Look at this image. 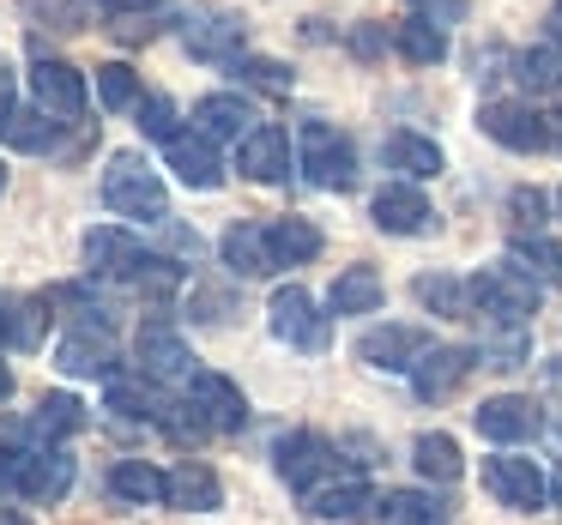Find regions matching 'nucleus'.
<instances>
[{"label": "nucleus", "mask_w": 562, "mask_h": 525, "mask_svg": "<svg viewBox=\"0 0 562 525\" xmlns=\"http://www.w3.org/2000/svg\"><path fill=\"white\" fill-rule=\"evenodd\" d=\"M170 507H182V513H218L224 507V483H218V471H212L206 459H182L170 471Z\"/></svg>", "instance_id": "393cba45"}, {"label": "nucleus", "mask_w": 562, "mask_h": 525, "mask_svg": "<svg viewBox=\"0 0 562 525\" xmlns=\"http://www.w3.org/2000/svg\"><path fill=\"white\" fill-rule=\"evenodd\" d=\"M538 296H544L538 278L520 272L514 260L472 272V315L484 320V327H526V320L538 315Z\"/></svg>", "instance_id": "f03ea898"}, {"label": "nucleus", "mask_w": 562, "mask_h": 525, "mask_svg": "<svg viewBox=\"0 0 562 525\" xmlns=\"http://www.w3.org/2000/svg\"><path fill=\"white\" fill-rule=\"evenodd\" d=\"M103 399H110V411L134 416V423H164V411H170V399H164L158 387H146V380H122V375L110 380Z\"/></svg>", "instance_id": "f704fd0d"}, {"label": "nucleus", "mask_w": 562, "mask_h": 525, "mask_svg": "<svg viewBox=\"0 0 562 525\" xmlns=\"http://www.w3.org/2000/svg\"><path fill=\"white\" fill-rule=\"evenodd\" d=\"M31 103H37L43 115H55V122L79 127V115H86V103H91V85L74 61L37 55V61H31Z\"/></svg>", "instance_id": "423d86ee"}, {"label": "nucleus", "mask_w": 562, "mask_h": 525, "mask_svg": "<svg viewBox=\"0 0 562 525\" xmlns=\"http://www.w3.org/2000/svg\"><path fill=\"white\" fill-rule=\"evenodd\" d=\"M369 218H375L381 236H424L429 224H436V212H429V199L417 182H387L369 199Z\"/></svg>", "instance_id": "6ab92c4d"}, {"label": "nucleus", "mask_w": 562, "mask_h": 525, "mask_svg": "<svg viewBox=\"0 0 562 525\" xmlns=\"http://www.w3.org/2000/svg\"><path fill=\"white\" fill-rule=\"evenodd\" d=\"M477 127H484V139H496L502 151H550V127L532 103L496 98V103L477 110Z\"/></svg>", "instance_id": "f8f14e48"}, {"label": "nucleus", "mask_w": 562, "mask_h": 525, "mask_svg": "<svg viewBox=\"0 0 562 525\" xmlns=\"http://www.w3.org/2000/svg\"><path fill=\"white\" fill-rule=\"evenodd\" d=\"M484 489L502 501V507H514V513H538L550 501L544 465L526 459V453H490L484 459Z\"/></svg>", "instance_id": "6e6552de"}, {"label": "nucleus", "mask_w": 562, "mask_h": 525, "mask_svg": "<svg viewBox=\"0 0 562 525\" xmlns=\"http://www.w3.org/2000/svg\"><path fill=\"white\" fill-rule=\"evenodd\" d=\"M296 170H303V182L345 194V187H357V146L333 122H303L296 127Z\"/></svg>", "instance_id": "7ed1b4c3"}, {"label": "nucleus", "mask_w": 562, "mask_h": 525, "mask_svg": "<svg viewBox=\"0 0 562 525\" xmlns=\"http://www.w3.org/2000/svg\"><path fill=\"white\" fill-rule=\"evenodd\" d=\"M55 368L74 380H115V332L110 327H74L55 344Z\"/></svg>", "instance_id": "f3484780"}, {"label": "nucleus", "mask_w": 562, "mask_h": 525, "mask_svg": "<svg viewBox=\"0 0 562 525\" xmlns=\"http://www.w3.org/2000/svg\"><path fill=\"white\" fill-rule=\"evenodd\" d=\"M7 320H13V296H0V344H7Z\"/></svg>", "instance_id": "5fc2aeb1"}, {"label": "nucleus", "mask_w": 562, "mask_h": 525, "mask_svg": "<svg viewBox=\"0 0 562 525\" xmlns=\"http://www.w3.org/2000/svg\"><path fill=\"white\" fill-rule=\"evenodd\" d=\"M412 296L441 320H472V278H448V272H424L412 278Z\"/></svg>", "instance_id": "c756f323"}, {"label": "nucleus", "mask_w": 562, "mask_h": 525, "mask_svg": "<svg viewBox=\"0 0 562 525\" xmlns=\"http://www.w3.org/2000/svg\"><path fill=\"white\" fill-rule=\"evenodd\" d=\"M514 79H520L526 91H562V43H538V49L514 55Z\"/></svg>", "instance_id": "c9c22d12"}, {"label": "nucleus", "mask_w": 562, "mask_h": 525, "mask_svg": "<svg viewBox=\"0 0 562 525\" xmlns=\"http://www.w3.org/2000/svg\"><path fill=\"white\" fill-rule=\"evenodd\" d=\"M544 127H550V151H562V103L544 115Z\"/></svg>", "instance_id": "3c124183"}, {"label": "nucleus", "mask_w": 562, "mask_h": 525, "mask_svg": "<svg viewBox=\"0 0 562 525\" xmlns=\"http://www.w3.org/2000/svg\"><path fill=\"white\" fill-rule=\"evenodd\" d=\"M43 327H49V296H13V320H7V344L13 351H37Z\"/></svg>", "instance_id": "ea45409f"}, {"label": "nucleus", "mask_w": 562, "mask_h": 525, "mask_svg": "<svg viewBox=\"0 0 562 525\" xmlns=\"http://www.w3.org/2000/svg\"><path fill=\"white\" fill-rule=\"evenodd\" d=\"M182 387H188V404L200 411V423H206L212 435H236V429L248 423V399H243V387H236L231 375H218V368H194Z\"/></svg>", "instance_id": "9d476101"}, {"label": "nucleus", "mask_w": 562, "mask_h": 525, "mask_svg": "<svg viewBox=\"0 0 562 525\" xmlns=\"http://www.w3.org/2000/svg\"><path fill=\"white\" fill-rule=\"evenodd\" d=\"M550 501L562 507V465H557V477H550Z\"/></svg>", "instance_id": "4d7b16f0"}, {"label": "nucleus", "mask_w": 562, "mask_h": 525, "mask_svg": "<svg viewBox=\"0 0 562 525\" xmlns=\"http://www.w3.org/2000/svg\"><path fill=\"white\" fill-rule=\"evenodd\" d=\"M477 356H484L490 368H526L532 363V339H526V327H484Z\"/></svg>", "instance_id": "4c0bfd02"}, {"label": "nucleus", "mask_w": 562, "mask_h": 525, "mask_svg": "<svg viewBox=\"0 0 562 525\" xmlns=\"http://www.w3.org/2000/svg\"><path fill=\"white\" fill-rule=\"evenodd\" d=\"M381 303H387V284H381L375 266H345L339 278H333V290H327L333 315H375Z\"/></svg>", "instance_id": "cd10ccee"}, {"label": "nucleus", "mask_w": 562, "mask_h": 525, "mask_svg": "<svg viewBox=\"0 0 562 525\" xmlns=\"http://www.w3.org/2000/svg\"><path fill=\"white\" fill-rule=\"evenodd\" d=\"M218 260L236 272V278H272L279 260H272V242H267V224H231L218 236Z\"/></svg>", "instance_id": "4be33fe9"}, {"label": "nucleus", "mask_w": 562, "mask_h": 525, "mask_svg": "<svg viewBox=\"0 0 562 525\" xmlns=\"http://www.w3.org/2000/svg\"><path fill=\"white\" fill-rule=\"evenodd\" d=\"M472 429L484 441H496V447H520V441H532L544 429V404L526 399V392H496V399H484L472 411Z\"/></svg>", "instance_id": "9b49d317"}, {"label": "nucleus", "mask_w": 562, "mask_h": 525, "mask_svg": "<svg viewBox=\"0 0 562 525\" xmlns=\"http://www.w3.org/2000/svg\"><path fill=\"white\" fill-rule=\"evenodd\" d=\"M134 127L146 139H158V146H170V139L182 134V127H176V103L170 98H139L134 103Z\"/></svg>", "instance_id": "c03bdc74"}, {"label": "nucleus", "mask_w": 562, "mask_h": 525, "mask_svg": "<svg viewBox=\"0 0 562 525\" xmlns=\"http://www.w3.org/2000/svg\"><path fill=\"white\" fill-rule=\"evenodd\" d=\"M405 7H412L417 19H429V25H441V31L465 19V0H405Z\"/></svg>", "instance_id": "de8ad7c7"}, {"label": "nucleus", "mask_w": 562, "mask_h": 525, "mask_svg": "<svg viewBox=\"0 0 562 525\" xmlns=\"http://www.w3.org/2000/svg\"><path fill=\"white\" fill-rule=\"evenodd\" d=\"M19 13H25V19H55V31H79V25H86L79 0H19Z\"/></svg>", "instance_id": "a18cd8bd"}, {"label": "nucleus", "mask_w": 562, "mask_h": 525, "mask_svg": "<svg viewBox=\"0 0 562 525\" xmlns=\"http://www.w3.org/2000/svg\"><path fill=\"white\" fill-rule=\"evenodd\" d=\"M393 49H400L412 67H436V61H448V31L412 13V19H400V25H393Z\"/></svg>", "instance_id": "473e14b6"}, {"label": "nucleus", "mask_w": 562, "mask_h": 525, "mask_svg": "<svg viewBox=\"0 0 562 525\" xmlns=\"http://www.w3.org/2000/svg\"><path fill=\"white\" fill-rule=\"evenodd\" d=\"M267 242H272V260H279V266H308V260L321 254V230L308 218L267 224Z\"/></svg>", "instance_id": "72a5a7b5"}, {"label": "nucleus", "mask_w": 562, "mask_h": 525, "mask_svg": "<svg viewBox=\"0 0 562 525\" xmlns=\"http://www.w3.org/2000/svg\"><path fill=\"white\" fill-rule=\"evenodd\" d=\"M267 327H272V339H279V344L308 351V356L327 351V339H333V315H321V303L303 290V284H279V290H272Z\"/></svg>", "instance_id": "39448f33"}, {"label": "nucleus", "mask_w": 562, "mask_h": 525, "mask_svg": "<svg viewBox=\"0 0 562 525\" xmlns=\"http://www.w3.org/2000/svg\"><path fill=\"white\" fill-rule=\"evenodd\" d=\"M236 170H243L248 182H260V187L291 182V134H284V127H272V122H260L255 134L236 146Z\"/></svg>", "instance_id": "aec40b11"}, {"label": "nucleus", "mask_w": 562, "mask_h": 525, "mask_svg": "<svg viewBox=\"0 0 562 525\" xmlns=\"http://www.w3.org/2000/svg\"><path fill=\"white\" fill-rule=\"evenodd\" d=\"M255 127H260L255 103H248L243 91H206V98L194 103V134H206L212 146H243Z\"/></svg>", "instance_id": "a211bd4d"}, {"label": "nucleus", "mask_w": 562, "mask_h": 525, "mask_svg": "<svg viewBox=\"0 0 562 525\" xmlns=\"http://www.w3.org/2000/svg\"><path fill=\"white\" fill-rule=\"evenodd\" d=\"M25 423H31V435H37V447H55V441H67V435L86 429V404H79L74 392H43V404L25 416Z\"/></svg>", "instance_id": "c85d7f7f"}, {"label": "nucleus", "mask_w": 562, "mask_h": 525, "mask_svg": "<svg viewBox=\"0 0 562 525\" xmlns=\"http://www.w3.org/2000/svg\"><path fill=\"white\" fill-rule=\"evenodd\" d=\"M381 163L400 170V182H429V175H441V146L412 134V127H400V134L381 139Z\"/></svg>", "instance_id": "a878e982"}, {"label": "nucleus", "mask_w": 562, "mask_h": 525, "mask_svg": "<svg viewBox=\"0 0 562 525\" xmlns=\"http://www.w3.org/2000/svg\"><path fill=\"white\" fill-rule=\"evenodd\" d=\"M37 453V435H31V423H0V489H13L19 471H25V459Z\"/></svg>", "instance_id": "79ce46f5"}, {"label": "nucleus", "mask_w": 562, "mask_h": 525, "mask_svg": "<svg viewBox=\"0 0 562 525\" xmlns=\"http://www.w3.org/2000/svg\"><path fill=\"white\" fill-rule=\"evenodd\" d=\"M134 356H139V368H146V380H188L194 375V351H188V339L164 315H151L146 327L134 332Z\"/></svg>", "instance_id": "4468645a"}, {"label": "nucleus", "mask_w": 562, "mask_h": 525, "mask_svg": "<svg viewBox=\"0 0 562 525\" xmlns=\"http://www.w3.org/2000/svg\"><path fill=\"white\" fill-rule=\"evenodd\" d=\"M550 206H557V199H550L544 187H514V194H508V224H514V236H544Z\"/></svg>", "instance_id": "a19ab883"}, {"label": "nucleus", "mask_w": 562, "mask_h": 525, "mask_svg": "<svg viewBox=\"0 0 562 525\" xmlns=\"http://www.w3.org/2000/svg\"><path fill=\"white\" fill-rule=\"evenodd\" d=\"M0 194H7V170H0Z\"/></svg>", "instance_id": "13d9d810"}, {"label": "nucleus", "mask_w": 562, "mask_h": 525, "mask_svg": "<svg viewBox=\"0 0 562 525\" xmlns=\"http://www.w3.org/2000/svg\"><path fill=\"white\" fill-rule=\"evenodd\" d=\"M381 525H453V501L436 489H387L375 507Z\"/></svg>", "instance_id": "b1692460"}, {"label": "nucleus", "mask_w": 562, "mask_h": 525, "mask_svg": "<svg viewBox=\"0 0 562 525\" xmlns=\"http://www.w3.org/2000/svg\"><path fill=\"white\" fill-rule=\"evenodd\" d=\"M61 127H67V122H55V115H43L37 103H31V110H13V115H7L0 139H7L13 151H61Z\"/></svg>", "instance_id": "7c9ffc66"}, {"label": "nucleus", "mask_w": 562, "mask_h": 525, "mask_svg": "<svg viewBox=\"0 0 562 525\" xmlns=\"http://www.w3.org/2000/svg\"><path fill=\"white\" fill-rule=\"evenodd\" d=\"M508 260L520 272H532L538 284H562V248L550 236H514L508 242Z\"/></svg>", "instance_id": "e433bc0d"}, {"label": "nucleus", "mask_w": 562, "mask_h": 525, "mask_svg": "<svg viewBox=\"0 0 562 525\" xmlns=\"http://www.w3.org/2000/svg\"><path fill=\"white\" fill-rule=\"evenodd\" d=\"M164 163L176 170V182L182 187H194V194H212V187H224V158H218V146H212L206 134H176L170 146H164Z\"/></svg>", "instance_id": "412c9836"}, {"label": "nucleus", "mask_w": 562, "mask_h": 525, "mask_svg": "<svg viewBox=\"0 0 562 525\" xmlns=\"http://www.w3.org/2000/svg\"><path fill=\"white\" fill-rule=\"evenodd\" d=\"M557 212H562V187H557Z\"/></svg>", "instance_id": "bf43d9fd"}, {"label": "nucleus", "mask_w": 562, "mask_h": 525, "mask_svg": "<svg viewBox=\"0 0 562 525\" xmlns=\"http://www.w3.org/2000/svg\"><path fill=\"white\" fill-rule=\"evenodd\" d=\"M345 43H351V55H357V61H375V55H387L393 31H387V25H357Z\"/></svg>", "instance_id": "49530a36"}, {"label": "nucleus", "mask_w": 562, "mask_h": 525, "mask_svg": "<svg viewBox=\"0 0 562 525\" xmlns=\"http://www.w3.org/2000/svg\"><path fill=\"white\" fill-rule=\"evenodd\" d=\"M231 73L248 91H267V98H291V85H296V73L284 61H272V55H243V61H231Z\"/></svg>", "instance_id": "58836bf2"}, {"label": "nucleus", "mask_w": 562, "mask_h": 525, "mask_svg": "<svg viewBox=\"0 0 562 525\" xmlns=\"http://www.w3.org/2000/svg\"><path fill=\"white\" fill-rule=\"evenodd\" d=\"M375 507H381V495L369 489L363 471H345V477H333V483H321L315 495H308V513H315L321 525H363V520H375Z\"/></svg>", "instance_id": "dca6fc26"}, {"label": "nucleus", "mask_w": 562, "mask_h": 525, "mask_svg": "<svg viewBox=\"0 0 562 525\" xmlns=\"http://www.w3.org/2000/svg\"><path fill=\"white\" fill-rule=\"evenodd\" d=\"M98 103H103V110H134V103H139V79H134V67H127V61L98 67Z\"/></svg>", "instance_id": "37998d69"}, {"label": "nucleus", "mask_w": 562, "mask_h": 525, "mask_svg": "<svg viewBox=\"0 0 562 525\" xmlns=\"http://www.w3.org/2000/svg\"><path fill=\"white\" fill-rule=\"evenodd\" d=\"M91 7H103V13H115V19H146V13H164L170 0H91Z\"/></svg>", "instance_id": "09e8293b"}, {"label": "nucleus", "mask_w": 562, "mask_h": 525, "mask_svg": "<svg viewBox=\"0 0 562 525\" xmlns=\"http://www.w3.org/2000/svg\"><path fill=\"white\" fill-rule=\"evenodd\" d=\"M424 351H429V332L424 327H400V320L369 327L363 339H357V363L381 368V375H412V368L424 363Z\"/></svg>", "instance_id": "ddd939ff"}, {"label": "nucleus", "mask_w": 562, "mask_h": 525, "mask_svg": "<svg viewBox=\"0 0 562 525\" xmlns=\"http://www.w3.org/2000/svg\"><path fill=\"white\" fill-rule=\"evenodd\" d=\"M544 25H550V43H562V0L550 7V19H544Z\"/></svg>", "instance_id": "603ef678"}, {"label": "nucleus", "mask_w": 562, "mask_h": 525, "mask_svg": "<svg viewBox=\"0 0 562 525\" xmlns=\"http://www.w3.org/2000/svg\"><path fill=\"white\" fill-rule=\"evenodd\" d=\"M182 43H188V55L206 61V67L243 61V43H248L243 13H224V7H188L182 13Z\"/></svg>", "instance_id": "0eeeda50"}, {"label": "nucleus", "mask_w": 562, "mask_h": 525, "mask_svg": "<svg viewBox=\"0 0 562 525\" xmlns=\"http://www.w3.org/2000/svg\"><path fill=\"white\" fill-rule=\"evenodd\" d=\"M477 368V344H429L424 363L412 368V392L424 404H441L448 392L465 387V375Z\"/></svg>", "instance_id": "2eb2a0df"}, {"label": "nucleus", "mask_w": 562, "mask_h": 525, "mask_svg": "<svg viewBox=\"0 0 562 525\" xmlns=\"http://www.w3.org/2000/svg\"><path fill=\"white\" fill-rule=\"evenodd\" d=\"M0 525H31V520H25L19 507H0Z\"/></svg>", "instance_id": "6e6d98bb"}, {"label": "nucleus", "mask_w": 562, "mask_h": 525, "mask_svg": "<svg viewBox=\"0 0 562 525\" xmlns=\"http://www.w3.org/2000/svg\"><path fill=\"white\" fill-rule=\"evenodd\" d=\"M412 465H417V477H424V483H441V489H453L465 477L460 441L441 435V429H424V435L412 441Z\"/></svg>", "instance_id": "bb28decb"}, {"label": "nucleus", "mask_w": 562, "mask_h": 525, "mask_svg": "<svg viewBox=\"0 0 562 525\" xmlns=\"http://www.w3.org/2000/svg\"><path fill=\"white\" fill-rule=\"evenodd\" d=\"M103 206L127 224H170V187L139 151H115L103 163Z\"/></svg>", "instance_id": "f257e3e1"}, {"label": "nucleus", "mask_w": 562, "mask_h": 525, "mask_svg": "<svg viewBox=\"0 0 562 525\" xmlns=\"http://www.w3.org/2000/svg\"><path fill=\"white\" fill-rule=\"evenodd\" d=\"M86 260L98 278H115V284H139L151 272V248L139 242V236H127L122 224H98V230H86Z\"/></svg>", "instance_id": "1a4fd4ad"}, {"label": "nucleus", "mask_w": 562, "mask_h": 525, "mask_svg": "<svg viewBox=\"0 0 562 525\" xmlns=\"http://www.w3.org/2000/svg\"><path fill=\"white\" fill-rule=\"evenodd\" d=\"M13 110H19V73H13V61H0V127H7Z\"/></svg>", "instance_id": "8fccbe9b"}, {"label": "nucleus", "mask_w": 562, "mask_h": 525, "mask_svg": "<svg viewBox=\"0 0 562 525\" xmlns=\"http://www.w3.org/2000/svg\"><path fill=\"white\" fill-rule=\"evenodd\" d=\"M272 471H279L296 495H315L321 483L339 477V447H333L327 435H315V429H291V435L272 441Z\"/></svg>", "instance_id": "20e7f679"}, {"label": "nucleus", "mask_w": 562, "mask_h": 525, "mask_svg": "<svg viewBox=\"0 0 562 525\" xmlns=\"http://www.w3.org/2000/svg\"><path fill=\"white\" fill-rule=\"evenodd\" d=\"M7 399H13V368L0 363V404H7Z\"/></svg>", "instance_id": "864d4df0"}, {"label": "nucleus", "mask_w": 562, "mask_h": 525, "mask_svg": "<svg viewBox=\"0 0 562 525\" xmlns=\"http://www.w3.org/2000/svg\"><path fill=\"white\" fill-rule=\"evenodd\" d=\"M110 495L134 501V507H151V501L170 495V471H158V465H146V459H122L110 471Z\"/></svg>", "instance_id": "2f4dec72"}, {"label": "nucleus", "mask_w": 562, "mask_h": 525, "mask_svg": "<svg viewBox=\"0 0 562 525\" xmlns=\"http://www.w3.org/2000/svg\"><path fill=\"white\" fill-rule=\"evenodd\" d=\"M13 489H19L25 501H37V507H55V501L74 489V459H67L61 447H37V453L25 459V471H19Z\"/></svg>", "instance_id": "5701e85b"}]
</instances>
